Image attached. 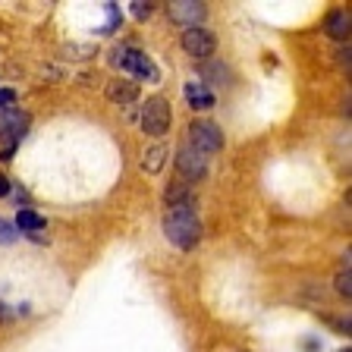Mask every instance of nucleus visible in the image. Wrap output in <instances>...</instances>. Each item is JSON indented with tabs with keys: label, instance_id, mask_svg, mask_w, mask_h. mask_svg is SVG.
<instances>
[{
	"label": "nucleus",
	"instance_id": "obj_1",
	"mask_svg": "<svg viewBox=\"0 0 352 352\" xmlns=\"http://www.w3.org/2000/svg\"><path fill=\"white\" fill-rule=\"evenodd\" d=\"M164 236L173 242L176 249H192L198 239H201V220L195 214L192 198L186 201H176L167 208V217H164Z\"/></svg>",
	"mask_w": 352,
	"mask_h": 352
},
{
	"label": "nucleus",
	"instance_id": "obj_2",
	"mask_svg": "<svg viewBox=\"0 0 352 352\" xmlns=\"http://www.w3.org/2000/svg\"><path fill=\"white\" fill-rule=\"evenodd\" d=\"M113 66H120L123 73L135 76V79H145V82H161V69L154 66V60L148 57L145 51L132 47V44H117L113 47Z\"/></svg>",
	"mask_w": 352,
	"mask_h": 352
},
{
	"label": "nucleus",
	"instance_id": "obj_3",
	"mask_svg": "<svg viewBox=\"0 0 352 352\" xmlns=\"http://www.w3.org/2000/svg\"><path fill=\"white\" fill-rule=\"evenodd\" d=\"M25 132H29V113H22L19 107L0 110V154H3V161H10L16 145L25 139Z\"/></svg>",
	"mask_w": 352,
	"mask_h": 352
},
{
	"label": "nucleus",
	"instance_id": "obj_4",
	"mask_svg": "<svg viewBox=\"0 0 352 352\" xmlns=\"http://www.w3.org/2000/svg\"><path fill=\"white\" fill-rule=\"evenodd\" d=\"M170 123H173L170 101H164V98H148L145 107H142V132H145V135H154V139H161V135L170 132Z\"/></svg>",
	"mask_w": 352,
	"mask_h": 352
},
{
	"label": "nucleus",
	"instance_id": "obj_5",
	"mask_svg": "<svg viewBox=\"0 0 352 352\" xmlns=\"http://www.w3.org/2000/svg\"><path fill=\"white\" fill-rule=\"evenodd\" d=\"M189 142H192L189 148H195L198 154H217L223 148V132L211 120H195L189 126Z\"/></svg>",
	"mask_w": 352,
	"mask_h": 352
},
{
	"label": "nucleus",
	"instance_id": "obj_6",
	"mask_svg": "<svg viewBox=\"0 0 352 352\" xmlns=\"http://www.w3.org/2000/svg\"><path fill=\"white\" fill-rule=\"evenodd\" d=\"M179 44H183V51L189 54L192 60H208V57H214V47H217L214 35L205 29V25H192V29H186L183 38H179Z\"/></svg>",
	"mask_w": 352,
	"mask_h": 352
},
{
	"label": "nucleus",
	"instance_id": "obj_7",
	"mask_svg": "<svg viewBox=\"0 0 352 352\" xmlns=\"http://www.w3.org/2000/svg\"><path fill=\"white\" fill-rule=\"evenodd\" d=\"M176 170H179V173H183L189 183H198V179L208 173L205 154H198L195 148H183V151L176 154Z\"/></svg>",
	"mask_w": 352,
	"mask_h": 352
},
{
	"label": "nucleus",
	"instance_id": "obj_8",
	"mask_svg": "<svg viewBox=\"0 0 352 352\" xmlns=\"http://www.w3.org/2000/svg\"><path fill=\"white\" fill-rule=\"evenodd\" d=\"M205 3H192V0H179V3H170V19L173 22H183L186 29H192L195 22L205 19Z\"/></svg>",
	"mask_w": 352,
	"mask_h": 352
},
{
	"label": "nucleus",
	"instance_id": "obj_9",
	"mask_svg": "<svg viewBox=\"0 0 352 352\" xmlns=\"http://www.w3.org/2000/svg\"><path fill=\"white\" fill-rule=\"evenodd\" d=\"M107 101L120 104V107H126V104H132V101H139V82H132V79L107 82Z\"/></svg>",
	"mask_w": 352,
	"mask_h": 352
},
{
	"label": "nucleus",
	"instance_id": "obj_10",
	"mask_svg": "<svg viewBox=\"0 0 352 352\" xmlns=\"http://www.w3.org/2000/svg\"><path fill=\"white\" fill-rule=\"evenodd\" d=\"M186 101L192 110H211L214 107V95L205 88V82H186Z\"/></svg>",
	"mask_w": 352,
	"mask_h": 352
},
{
	"label": "nucleus",
	"instance_id": "obj_11",
	"mask_svg": "<svg viewBox=\"0 0 352 352\" xmlns=\"http://www.w3.org/2000/svg\"><path fill=\"white\" fill-rule=\"evenodd\" d=\"M13 227L19 230V233H38V230H44V217L38 211H32V208H19Z\"/></svg>",
	"mask_w": 352,
	"mask_h": 352
},
{
	"label": "nucleus",
	"instance_id": "obj_12",
	"mask_svg": "<svg viewBox=\"0 0 352 352\" xmlns=\"http://www.w3.org/2000/svg\"><path fill=\"white\" fill-rule=\"evenodd\" d=\"M327 35L337 38V41L349 38V13H346V10H337V13L327 16Z\"/></svg>",
	"mask_w": 352,
	"mask_h": 352
},
{
	"label": "nucleus",
	"instance_id": "obj_13",
	"mask_svg": "<svg viewBox=\"0 0 352 352\" xmlns=\"http://www.w3.org/2000/svg\"><path fill=\"white\" fill-rule=\"evenodd\" d=\"M167 154L170 151L164 145L148 148V151H145V161H142V170H145V173H161L164 164H167Z\"/></svg>",
	"mask_w": 352,
	"mask_h": 352
},
{
	"label": "nucleus",
	"instance_id": "obj_14",
	"mask_svg": "<svg viewBox=\"0 0 352 352\" xmlns=\"http://www.w3.org/2000/svg\"><path fill=\"white\" fill-rule=\"evenodd\" d=\"M349 280H352V274H349V264H346L343 271L337 274V289L346 296V299H349V296H352V286H349Z\"/></svg>",
	"mask_w": 352,
	"mask_h": 352
},
{
	"label": "nucleus",
	"instance_id": "obj_15",
	"mask_svg": "<svg viewBox=\"0 0 352 352\" xmlns=\"http://www.w3.org/2000/svg\"><path fill=\"white\" fill-rule=\"evenodd\" d=\"M16 239H19V230L13 223H7V220H0V242L7 245V242H16Z\"/></svg>",
	"mask_w": 352,
	"mask_h": 352
},
{
	"label": "nucleus",
	"instance_id": "obj_16",
	"mask_svg": "<svg viewBox=\"0 0 352 352\" xmlns=\"http://www.w3.org/2000/svg\"><path fill=\"white\" fill-rule=\"evenodd\" d=\"M129 7H132V16H135V19H148V16L154 13V3H142V0L129 3Z\"/></svg>",
	"mask_w": 352,
	"mask_h": 352
},
{
	"label": "nucleus",
	"instance_id": "obj_17",
	"mask_svg": "<svg viewBox=\"0 0 352 352\" xmlns=\"http://www.w3.org/2000/svg\"><path fill=\"white\" fill-rule=\"evenodd\" d=\"M16 104V91L13 88H0V110H10Z\"/></svg>",
	"mask_w": 352,
	"mask_h": 352
},
{
	"label": "nucleus",
	"instance_id": "obj_18",
	"mask_svg": "<svg viewBox=\"0 0 352 352\" xmlns=\"http://www.w3.org/2000/svg\"><path fill=\"white\" fill-rule=\"evenodd\" d=\"M7 192H10V179H7V176H3V173H0V198L7 195Z\"/></svg>",
	"mask_w": 352,
	"mask_h": 352
}]
</instances>
